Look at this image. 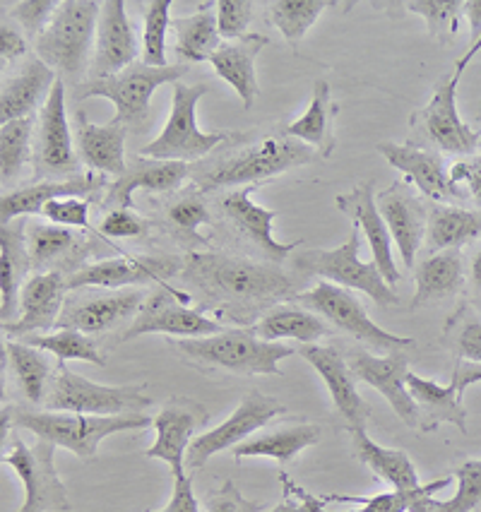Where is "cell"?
<instances>
[{
    "label": "cell",
    "mask_w": 481,
    "mask_h": 512,
    "mask_svg": "<svg viewBox=\"0 0 481 512\" xmlns=\"http://www.w3.org/2000/svg\"><path fill=\"white\" fill-rule=\"evenodd\" d=\"M102 174H80L73 178H63V181H39L32 186L13 190V193L3 195L0 200V222L13 224L20 217H29V214H41L44 207L51 200L58 198H87L94 200L99 190L104 188Z\"/></svg>",
    "instance_id": "cell-28"
},
{
    "label": "cell",
    "mask_w": 481,
    "mask_h": 512,
    "mask_svg": "<svg viewBox=\"0 0 481 512\" xmlns=\"http://www.w3.org/2000/svg\"><path fill=\"white\" fill-rule=\"evenodd\" d=\"M318 159L313 147L306 142L289 138L287 133H253L241 138L239 145L229 147L212 162L200 164L190 171V181L198 193H212V190L227 186H258L267 178L287 174L296 166L311 164Z\"/></svg>",
    "instance_id": "cell-2"
},
{
    "label": "cell",
    "mask_w": 481,
    "mask_h": 512,
    "mask_svg": "<svg viewBox=\"0 0 481 512\" xmlns=\"http://www.w3.org/2000/svg\"><path fill=\"white\" fill-rule=\"evenodd\" d=\"M450 183L453 186H465L467 195L474 200V205L481 207V154L460 159L450 169Z\"/></svg>",
    "instance_id": "cell-58"
},
{
    "label": "cell",
    "mask_w": 481,
    "mask_h": 512,
    "mask_svg": "<svg viewBox=\"0 0 481 512\" xmlns=\"http://www.w3.org/2000/svg\"><path fill=\"white\" fill-rule=\"evenodd\" d=\"M376 150L388 159V164L393 169L402 171L426 198L443 202V205L467 198V193H462L460 188L450 183V171L445 169L441 154L424 150V147L417 145H409V142H405V145L380 142Z\"/></svg>",
    "instance_id": "cell-26"
},
{
    "label": "cell",
    "mask_w": 481,
    "mask_h": 512,
    "mask_svg": "<svg viewBox=\"0 0 481 512\" xmlns=\"http://www.w3.org/2000/svg\"><path fill=\"white\" fill-rule=\"evenodd\" d=\"M284 412H287V407L279 400H275V397H267L263 392L251 390L243 397L239 407L231 412L227 421H222L217 428H210V431L195 436L186 455L188 467H205L212 455L229 448L234 450L236 445H241L243 440H248V436H253L255 431H260V428L270 424L275 416Z\"/></svg>",
    "instance_id": "cell-17"
},
{
    "label": "cell",
    "mask_w": 481,
    "mask_h": 512,
    "mask_svg": "<svg viewBox=\"0 0 481 512\" xmlns=\"http://www.w3.org/2000/svg\"><path fill=\"white\" fill-rule=\"evenodd\" d=\"M255 3L251 0H219L217 3V27L219 37L227 41H236L246 37L248 25L253 20Z\"/></svg>",
    "instance_id": "cell-52"
},
{
    "label": "cell",
    "mask_w": 481,
    "mask_h": 512,
    "mask_svg": "<svg viewBox=\"0 0 481 512\" xmlns=\"http://www.w3.org/2000/svg\"><path fill=\"white\" fill-rule=\"evenodd\" d=\"M188 73L186 65L176 63L169 68H152L145 63H133L123 73L89 80L80 89V99L102 97L116 106V116L111 121L123 125L126 130L142 133L147 130V116H150L152 94L162 85H174Z\"/></svg>",
    "instance_id": "cell-8"
},
{
    "label": "cell",
    "mask_w": 481,
    "mask_h": 512,
    "mask_svg": "<svg viewBox=\"0 0 481 512\" xmlns=\"http://www.w3.org/2000/svg\"><path fill=\"white\" fill-rule=\"evenodd\" d=\"M301 359H306L316 368V373L323 378L325 388H328L332 404H335L337 414L347 421L349 431L354 428H366L371 407L364 402V397L356 390V378L349 368V363L342 359V354L335 347H323V344H304L296 349Z\"/></svg>",
    "instance_id": "cell-23"
},
{
    "label": "cell",
    "mask_w": 481,
    "mask_h": 512,
    "mask_svg": "<svg viewBox=\"0 0 481 512\" xmlns=\"http://www.w3.org/2000/svg\"><path fill=\"white\" fill-rule=\"evenodd\" d=\"M102 5L94 0H63L51 25L34 39L37 56L61 75L77 82L85 73L92 39L97 37Z\"/></svg>",
    "instance_id": "cell-5"
},
{
    "label": "cell",
    "mask_w": 481,
    "mask_h": 512,
    "mask_svg": "<svg viewBox=\"0 0 481 512\" xmlns=\"http://www.w3.org/2000/svg\"><path fill=\"white\" fill-rule=\"evenodd\" d=\"M171 347L198 368H222L236 375H279V361L294 354L292 347L265 342L253 327H234L212 337L171 339Z\"/></svg>",
    "instance_id": "cell-4"
},
{
    "label": "cell",
    "mask_w": 481,
    "mask_h": 512,
    "mask_svg": "<svg viewBox=\"0 0 481 512\" xmlns=\"http://www.w3.org/2000/svg\"><path fill=\"white\" fill-rule=\"evenodd\" d=\"M138 34H135L133 22L126 15V3L123 0H109L102 3L97 25V49H94L92 61V80H102L123 73L138 58Z\"/></svg>",
    "instance_id": "cell-24"
},
{
    "label": "cell",
    "mask_w": 481,
    "mask_h": 512,
    "mask_svg": "<svg viewBox=\"0 0 481 512\" xmlns=\"http://www.w3.org/2000/svg\"><path fill=\"white\" fill-rule=\"evenodd\" d=\"M474 308L481 313V296H474Z\"/></svg>",
    "instance_id": "cell-64"
},
{
    "label": "cell",
    "mask_w": 481,
    "mask_h": 512,
    "mask_svg": "<svg viewBox=\"0 0 481 512\" xmlns=\"http://www.w3.org/2000/svg\"><path fill=\"white\" fill-rule=\"evenodd\" d=\"M417 291L412 296V308L438 306L455 299L465 287V265L460 250H441L424 258L414 270Z\"/></svg>",
    "instance_id": "cell-34"
},
{
    "label": "cell",
    "mask_w": 481,
    "mask_h": 512,
    "mask_svg": "<svg viewBox=\"0 0 481 512\" xmlns=\"http://www.w3.org/2000/svg\"><path fill=\"white\" fill-rule=\"evenodd\" d=\"M178 277L198 289V311L215 308L219 318L241 327L258 323L279 301L296 299L292 277L282 267L241 255L188 253Z\"/></svg>",
    "instance_id": "cell-1"
},
{
    "label": "cell",
    "mask_w": 481,
    "mask_h": 512,
    "mask_svg": "<svg viewBox=\"0 0 481 512\" xmlns=\"http://www.w3.org/2000/svg\"><path fill=\"white\" fill-rule=\"evenodd\" d=\"M56 82V70L49 68L39 56L29 58L20 73L3 80V92H0V121L10 123L32 116V111L37 109L41 101L49 99Z\"/></svg>",
    "instance_id": "cell-31"
},
{
    "label": "cell",
    "mask_w": 481,
    "mask_h": 512,
    "mask_svg": "<svg viewBox=\"0 0 481 512\" xmlns=\"http://www.w3.org/2000/svg\"><path fill=\"white\" fill-rule=\"evenodd\" d=\"M270 44L265 34H246L236 41H222V46L212 53L210 63L215 73L227 80L239 94L243 109H253L255 97H258V75H255V58Z\"/></svg>",
    "instance_id": "cell-30"
},
{
    "label": "cell",
    "mask_w": 481,
    "mask_h": 512,
    "mask_svg": "<svg viewBox=\"0 0 481 512\" xmlns=\"http://www.w3.org/2000/svg\"><path fill=\"white\" fill-rule=\"evenodd\" d=\"M378 212L393 236L405 267H414L421 243L426 238L429 210L405 181H397L390 188L380 190L376 198Z\"/></svg>",
    "instance_id": "cell-22"
},
{
    "label": "cell",
    "mask_w": 481,
    "mask_h": 512,
    "mask_svg": "<svg viewBox=\"0 0 481 512\" xmlns=\"http://www.w3.org/2000/svg\"><path fill=\"white\" fill-rule=\"evenodd\" d=\"M171 0H152L145 5V32H142V63L152 68H169L166 63V29Z\"/></svg>",
    "instance_id": "cell-49"
},
{
    "label": "cell",
    "mask_w": 481,
    "mask_h": 512,
    "mask_svg": "<svg viewBox=\"0 0 481 512\" xmlns=\"http://www.w3.org/2000/svg\"><path fill=\"white\" fill-rule=\"evenodd\" d=\"M462 75H465V68L455 65L453 73L441 77L429 104L412 113L409 123H412V128H419L443 152L457 154V157H472L479 147L481 135L469 128L457 113V85H460Z\"/></svg>",
    "instance_id": "cell-15"
},
{
    "label": "cell",
    "mask_w": 481,
    "mask_h": 512,
    "mask_svg": "<svg viewBox=\"0 0 481 512\" xmlns=\"http://www.w3.org/2000/svg\"><path fill=\"white\" fill-rule=\"evenodd\" d=\"M3 464H8L25 486L20 512H70L68 488L56 472V445L41 438L27 445L15 436L13 448L5 450Z\"/></svg>",
    "instance_id": "cell-11"
},
{
    "label": "cell",
    "mask_w": 481,
    "mask_h": 512,
    "mask_svg": "<svg viewBox=\"0 0 481 512\" xmlns=\"http://www.w3.org/2000/svg\"><path fill=\"white\" fill-rule=\"evenodd\" d=\"M73 125L65 113V80L58 77L39 113L37 150H34V183L63 181L80 176V157L75 150Z\"/></svg>",
    "instance_id": "cell-14"
},
{
    "label": "cell",
    "mask_w": 481,
    "mask_h": 512,
    "mask_svg": "<svg viewBox=\"0 0 481 512\" xmlns=\"http://www.w3.org/2000/svg\"><path fill=\"white\" fill-rule=\"evenodd\" d=\"M337 210L347 214L352 219L354 226H359V231H364L368 243H371L373 263L380 270V275L385 277V282L393 287L395 282H400L402 275L395 267L393 258V236H390L388 226H385L383 217H380L376 195H373V186L368 181L354 186L349 193H342L335 198Z\"/></svg>",
    "instance_id": "cell-27"
},
{
    "label": "cell",
    "mask_w": 481,
    "mask_h": 512,
    "mask_svg": "<svg viewBox=\"0 0 481 512\" xmlns=\"http://www.w3.org/2000/svg\"><path fill=\"white\" fill-rule=\"evenodd\" d=\"M352 443H354L356 460L364 462L366 467L371 469L373 474H378L383 481H388L395 491H402V493L419 491L421 488L419 474L405 450L383 448V445L373 443V440L368 438L366 428H354Z\"/></svg>",
    "instance_id": "cell-36"
},
{
    "label": "cell",
    "mask_w": 481,
    "mask_h": 512,
    "mask_svg": "<svg viewBox=\"0 0 481 512\" xmlns=\"http://www.w3.org/2000/svg\"><path fill=\"white\" fill-rule=\"evenodd\" d=\"M255 190H258V186L234 188L217 202L219 214H222L224 222L229 224V229L234 231L246 246H251L265 263L279 265L289 258V253H294V250L299 248L301 241H275V236H272V222H275L279 212L255 205L251 200Z\"/></svg>",
    "instance_id": "cell-18"
},
{
    "label": "cell",
    "mask_w": 481,
    "mask_h": 512,
    "mask_svg": "<svg viewBox=\"0 0 481 512\" xmlns=\"http://www.w3.org/2000/svg\"><path fill=\"white\" fill-rule=\"evenodd\" d=\"M99 234H102L106 241L109 238H140L147 236L150 231V222L133 210H111L106 212V217L99 224Z\"/></svg>",
    "instance_id": "cell-55"
},
{
    "label": "cell",
    "mask_w": 481,
    "mask_h": 512,
    "mask_svg": "<svg viewBox=\"0 0 481 512\" xmlns=\"http://www.w3.org/2000/svg\"><path fill=\"white\" fill-rule=\"evenodd\" d=\"M457 491L450 500H433L431 512H481V460H467L453 469Z\"/></svg>",
    "instance_id": "cell-50"
},
{
    "label": "cell",
    "mask_w": 481,
    "mask_h": 512,
    "mask_svg": "<svg viewBox=\"0 0 481 512\" xmlns=\"http://www.w3.org/2000/svg\"><path fill=\"white\" fill-rule=\"evenodd\" d=\"M349 368L354 378L364 380L373 390H378L385 397V402L393 407V412L400 416V421L414 431H419L421 419L419 409L414 404L412 395L407 390L409 375V354L405 349L390 351L385 356L368 354L364 349H354L349 354Z\"/></svg>",
    "instance_id": "cell-19"
},
{
    "label": "cell",
    "mask_w": 481,
    "mask_h": 512,
    "mask_svg": "<svg viewBox=\"0 0 481 512\" xmlns=\"http://www.w3.org/2000/svg\"><path fill=\"white\" fill-rule=\"evenodd\" d=\"M279 481L284 486V500L275 505L270 512H325L328 496H316L308 493L306 488L296 486L287 474H279Z\"/></svg>",
    "instance_id": "cell-56"
},
{
    "label": "cell",
    "mask_w": 481,
    "mask_h": 512,
    "mask_svg": "<svg viewBox=\"0 0 481 512\" xmlns=\"http://www.w3.org/2000/svg\"><path fill=\"white\" fill-rule=\"evenodd\" d=\"M32 258L27 248V224L13 222L0 229V318L3 325L15 320V311L20 306L22 284L27 282Z\"/></svg>",
    "instance_id": "cell-32"
},
{
    "label": "cell",
    "mask_w": 481,
    "mask_h": 512,
    "mask_svg": "<svg viewBox=\"0 0 481 512\" xmlns=\"http://www.w3.org/2000/svg\"><path fill=\"white\" fill-rule=\"evenodd\" d=\"M164 219L169 234L178 243H183V246L193 248L190 253H198L195 248L210 246V238L200 234V226L210 222V210H207V202L198 190H190V193L181 195V198L166 202Z\"/></svg>",
    "instance_id": "cell-43"
},
{
    "label": "cell",
    "mask_w": 481,
    "mask_h": 512,
    "mask_svg": "<svg viewBox=\"0 0 481 512\" xmlns=\"http://www.w3.org/2000/svg\"><path fill=\"white\" fill-rule=\"evenodd\" d=\"M147 294L142 289H94L68 291L58 330H77L85 335L116 330L118 325L133 323L145 306Z\"/></svg>",
    "instance_id": "cell-13"
},
{
    "label": "cell",
    "mask_w": 481,
    "mask_h": 512,
    "mask_svg": "<svg viewBox=\"0 0 481 512\" xmlns=\"http://www.w3.org/2000/svg\"><path fill=\"white\" fill-rule=\"evenodd\" d=\"M207 512H260L263 505L243 498L234 481H224L219 491L212 493L205 503Z\"/></svg>",
    "instance_id": "cell-57"
},
{
    "label": "cell",
    "mask_w": 481,
    "mask_h": 512,
    "mask_svg": "<svg viewBox=\"0 0 481 512\" xmlns=\"http://www.w3.org/2000/svg\"><path fill=\"white\" fill-rule=\"evenodd\" d=\"M465 15L472 25V37L477 41L481 37V0H465Z\"/></svg>",
    "instance_id": "cell-62"
},
{
    "label": "cell",
    "mask_w": 481,
    "mask_h": 512,
    "mask_svg": "<svg viewBox=\"0 0 481 512\" xmlns=\"http://www.w3.org/2000/svg\"><path fill=\"white\" fill-rule=\"evenodd\" d=\"M340 113V106L332 99L330 82L316 80L313 85V99L308 104L306 113L296 121L284 125V133L289 138L306 142L316 150L318 157L330 159L335 154L337 138H335V118Z\"/></svg>",
    "instance_id": "cell-35"
},
{
    "label": "cell",
    "mask_w": 481,
    "mask_h": 512,
    "mask_svg": "<svg viewBox=\"0 0 481 512\" xmlns=\"http://www.w3.org/2000/svg\"><path fill=\"white\" fill-rule=\"evenodd\" d=\"M359 226H354L352 234L342 246L332 250H306L294 260L296 270L306 277H323L332 284L344 289H356L376 301L378 306H400V296L385 282L376 263H361L359 260Z\"/></svg>",
    "instance_id": "cell-9"
},
{
    "label": "cell",
    "mask_w": 481,
    "mask_h": 512,
    "mask_svg": "<svg viewBox=\"0 0 481 512\" xmlns=\"http://www.w3.org/2000/svg\"><path fill=\"white\" fill-rule=\"evenodd\" d=\"M171 116L166 121L164 130L152 142H147L140 150V157L162 159V162H193L203 159L215 147L224 145L229 140L227 133H203L198 128V101L210 92L207 82L198 85H183L174 82L171 85Z\"/></svg>",
    "instance_id": "cell-7"
},
{
    "label": "cell",
    "mask_w": 481,
    "mask_h": 512,
    "mask_svg": "<svg viewBox=\"0 0 481 512\" xmlns=\"http://www.w3.org/2000/svg\"><path fill=\"white\" fill-rule=\"evenodd\" d=\"M147 385H99L70 371L68 363L58 361L53 371L46 412H68L87 416H123L142 414L152 407V397L145 395Z\"/></svg>",
    "instance_id": "cell-6"
},
{
    "label": "cell",
    "mask_w": 481,
    "mask_h": 512,
    "mask_svg": "<svg viewBox=\"0 0 481 512\" xmlns=\"http://www.w3.org/2000/svg\"><path fill=\"white\" fill-rule=\"evenodd\" d=\"M58 8H61L58 0H22V3L13 5V15L25 27V32H29V37L37 39L51 25Z\"/></svg>",
    "instance_id": "cell-54"
},
{
    "label": "cell",
    "mask_w": 481,
    "mask_h": 512,
    "mask_svg": "<svg viewBox=\"0 0 481 512\" xmlns=\"http://www.w3.org/2000/svg\"><path fill=\"white\" fill-rule=\"evenodd\" d=\"M5 363H10V371H13L27 402L44 404L51 388L53 371H56L46 359L44 349L32 347L20 339H8L5 342Z\"/></svg>",
    "instance_id": "cell-42"
},
{
    "label": "cell",
    "mask_w": 481,
    "mask_h": 512,
    "mask_svg": "<svg viewBox=\"0 0 481 512\" xmlns=\"http://www.w3.org/2000/svg\"><path fill=\"white\" fill-rule=\"evenodd\" d=\"M445 342L455 349L460 359L481 366V315L462 306L445 325Z\"/></svg>",
    "instance_id": "cell-51"
},
{
    "label": "cell",
    "mask_w": 481,
    "mask_h": 512,
    "mask_svg": "<svg viewBox=\"0 0 481 512\" xmlns=\"http://www.w3.org/2000/svg\"><path fill=\"white\" fill-rule=\"evenodd\" d=\"M296 303L301 308H308L320 318H325L328 323H332L337 330H342L344 335H349L352 339H359V342L368 344L376 351H400V349H414L417 342L412 337H400L393 335V332L383 330V327L373 323L368 318L364 303H361L356 296L352 294V289L337 287L332 282H320L318 287H313L311 291H304V294H296Z\"/></svg>",
    "instance_id": "cell-10"
},
{
    "label": "cell",
    "mask_w": 481,
    "mask_h": 512,
    "mask_svg": "<svg viewBox=\"0 0 481 512\" xmlns=\"http://www.w3.org/2000/svg\"><path fill=\"white\" fill-rule=\"evenodd\" d=\"M481 236V212L457 205H433L426 224V243L433 253L460 250L465 243Z\"/></svg>",
    "instance_id": "cell-41"
},
{
    "label": "cell",
    "mask_w": 481,
    "mask_h": 512,
    "mask_svg": "<svg viewBox=\"0 0 481 512\" xmlns=\"http://www.w3.org/2000/svg\"><path fill=\"white\" fill-rule=\"evenodd\" d=\"M82 241L85 238L77 236L68 226L27 222V248L37 272H51L49 267L53 265L56 272H61L63 265H75L85 255V250L80 248Z\"/></svg>",
    "instance_id": "cell-37"
},
{
    "label": "cell",
    "mask_w": 481,
    "mask_h": 512,
    "mask_svg": "<svg viewBox=\"0 0 481 512\" xmlns=\"http://www.w3.org/2000/svg\"><path fill=\"white\" fill-rule=\"evenodd\" d=\"M190 301H193L190 291L178 289L174 284L171 287H159L154 294L147 296L145 306L135 315L128 330H123L121 342H130V339L142 335H154V332H162V335L171 337L200 339L212 337L224 330L217 320L207 318L203 311L188 308Z\"/></svg>",
    "instance_id": "cell-12"
},
{
    "label": "cell",
    "mask_w": 481,
    "mask_h": 512,
    "mask_svg": "<svg viewBox=\"0 0 481 512\" xmlns=\"http://www.w3.org/2000/svg\"><path fill=\"white\" fill-rule=\"evenodd\" d=\"M20 342H27L32 344V347L49 351V354H53L63 363L87 361L99 368L106 366V359L102 356V351L97 349V342H94L89 335H85V332L56 330V332H49V335H29L25 339H20Z\"/></svg>",
    "instance_id": "cell-46"
},
{
    "label": "cell",
    "mask_w": 481,
    "mask_h": 512,
    "mask_svg": "<svg viewBox=\"0 0 481 512\" xmlns=\"http://www.w3.org/2000/svg\"><path fill=\"white\" fill-rule=\"evenodd\" d=\"M65 296H68V287H65L63 272H34L22 284L20 318L5 325V335L8 339H25L29 335H39V332H49L51 327L58 325Z\"/></svg>",
    "instance_id": "cell-21"
},
{
    "label": "cell",
    "mask_w": 481,
    "mask_h": 512,
    "mask_svg": "<svg viewBox=\"0 0 481 512\" xmlns=\"http://www.w3.org/2000/svg\"><path fill=\"white\" fill-rule=\"evenodd\" d=\"M207 409L190 397H171L164 409L154 416L157 440L152 448L145 450L147 460H162L169 464L174 479L183 474V460H186L193 433L207 424Z\"/></svg>",
    "instance_id": "cell-20"
},
{
    "label": "cell",
    "mask_w": 481,
    "mask_h": 512,
    "mask_svg": "<svg viewBox=\"0 0 481 512\" xmlns=\"http://www.w3.org/2000/svg\"><path fill=\"white\" fill-rule=\"evenodd\" d=\"M32 133V116L20 118V121L3 123V128H0V174H3L5 186H8L10 181H15V178L20 176L22 166L27 164Z\"/></svg>",
    "instance_id": "cell-48"
},
{
    "label": "cell",
    "mask_w": 481,
    "mask_h": 512,
    "mask_svg": "<svg viewBox=\"0 0 481 512\" xmlns=\"http://www.w3.org/2000/svg\"><path fill=\"white\" fill-rule=\"evenodd\" d=\"M481 383V366L477 363H465L460 361L455 368V375H453V385L460 392V397L465 395L467 388H472V385Z\"/></svg>",
    "instance_id": "cell-61"
},
{
    "label": "cell",
    "mask_w": 481,
    "mask_h": 512,
    "mask_svg": "<svg viewBox=\"0 0 481 512\" xmlns=\"http://www.w3.org/2000/svg\"><path fill=\"white\" fill-rule=\"evenodd\" d=\"M41 214H44L51 224L68 226V229H80L87 231V234H99V231H94L92 226H89V200L85 198L51 200Z\"/></svg>",
    "instance_id": "cell-53"
},
{
    "label": "cell",
    "mask_w": 481,
    "mask_h": 512,
    "mask_svg": "<svg viewBox=\"0 0 481 512\" xmlns=\"http://www.w3.org/2000/svg\"><path fill=\"white\" fill-rule=\"evenodd\" d=\"M318 424H294L287 428H277V431L260 433V436L243 440L241 445L234 448V460H248V457H270L279 464L292 462L301 450L311 448L320 440Z\"/></svg>",
    "instance_id": "cell-38"
},
{
    "label": "cell",
    "mask_w": 481,
    "mask_h": 512,
    "mask_svg": "<svg viewBox=\"0 0 481 512\" xmlns=\"http://www.w3.org/2000/svg\"><path fill=\"white\" fill-rule=\"evenodd\" d=\"M190 166L186 162H162V159L133 157L121 176L109 183L104 195V210H133L135 190L145 193H174L183 181L190 176Z\"/></svg>",
    "instance_id": "cell-25"
},
{
    "label": "cell",
    "mask_w": 481,
    "mask_h": 512,
    "mask_svg": "<svg viewBox=\"0 0 481 512\" xmlns=\"http://www.w3.org/2000/svg\"><path fill=\"white\" fill-rule=\"evenodd\" d=\"M405 8L424 17L431 39L445 46L457 37L460 15H465V0H409Z\"/></svg>",
    "instance_id": "cell-47"
},
{
    "label": "cell",
    "mask_w": 481,
    "mask_h": 512,
    "mask_svg": "<svg viewBox=\"0 0 481 512\" xmlns=\"http://www.w3.org/2000/svg\"><path fill=\"white\" fill-rule=\"evenodd\" d=\"M75 150L80 162L92 174L121 176L126 171V135L123 125L109 121L106 125H94L87 121L85 111L75 113L73 121Z\"/></svg>",
    "instance_id": "cell-29"
},
{
    "label": "cell",
    "mask_w": 481,
    "mask_h": 512,
    "mask_svg": "<svg viewBox=\"0 0 481 512\" xmlns=\"http://www.w3.org/2000/svg\"><path fill=\"white\" fill-rule=\"evenodd\" d=\"M255 335L265 342H279V339H294L301 344H316L320 337L328 335V325L308 308L301 306H279L267 311L258 323L251 325Z\"/></svg>",
    "instance_id": "cell-40"
},
{
    "label": "cell",
    "mask_w": 481,
    "mask_h": 512,
    "mask_svg": "<svg viewBox=\"0 0 481 512\" xmlns=\"http://www.w3.org/2000/svg\"><path fill=\"white\" fill-rule=\"evenodd\" d=\"M407 390L419 409L421 433L436 431L441 424H453L462 433H467V409L453 383L438 385L409 371Z\"/></svg>",
    "instance_id": "cell-33"
},
{
    "label": "cell",
    "mask_w": 481,
    "mask_h": 512,
    "mask_svg": "<svg viewBox=\"0 0 481 512\" xmlns=\"http://www.w3.org/2000/svg\"><path fill=\"white\" fill-rule=\"evenodd\" d=\"M183 270V258L174 255H121L80 267L65 277L68 291L77 289H126L138 284L157 282L159 287H171L169 279L178 277Z\"/></svg>",
    "instance_id": "cell-16"
},
{
    "label": "cell",
    "mask_w": 481,
    "mask_h": 512,
    "mask_svg": "<svg viewBox=\"0 0 481 512\" xmlns=\"http://www.w3.org/2000/svg\"><path fill=\"white\" fill-rule=\"evenodd\" d=\"M152 512H200V503L193 493V481H190V476H178V479H174L171 500L162 510Z\"/></svg>",
    "instance_id": "cell-59"
},
{
    "label": "cell",
    "mask_w": 481,
    "mask_h": 512,
    "mask_svg": "<svg viewBox=\"0 0 481 512\" xmlns=\"http://www.w3.org/2000/svg\"><path fill=\"white\" fill-rule=\"evenodd\" d=\"M152 424L154 421L145 414L87 416L68 412H34V409L27 407L3 409V433H8V426L25 428L37 438L49 440L56 448L70 450L77 455V460L87 464L97 460L99 443L104 438L123 431H140V428Z\"/></svg>",
    "instance_id": "cell-3"
},
{
    "label": "cell",
    "mask_w": 481,
    "mask_h": 512,
    "mask_svg": "<svg viewBox=\"0 0 481 512\" xmlns=\"http://www.w3.org/2000/svg\"><path fill=\"white\" fill-rule=\"evenodd\" d=\"M469 282H472L474 296H481V250L474 255L472 267H469Z\"/></svg>",
    "instance_id": "cell-63"
},
{
    "label": "cell",
    "mask_w": 481,
    "mask_h": 512,
    "mask_svg": "<svg viewBox=\"0 0 481 512\" xmlns=\"http://www.w3.org/2000/svg\"><path fill=\"white\" fill-rule=\"evenodd\" d=\"M332 0H277L270 3V20L287 44L296 49L306 32L318 22V17L328 8H335Z\"/></svg>",
    "instance_id": "cell-45"
},
{
    "label": "cell",
    "mask_w": 481,
    "mask_h": 512,
    "mask_svg": "<svg viewBox=\"0 0 481 512\" xmlns=\"http://www.w3.org/2000/svg\"><path fill=\"white\" fill-rule=\"evenodd\" d=\"M450 481H453V476H445V479L433 481V484H424L414 493L393 491V493H378V496H371V498L340 496V493H332V496H328V503L361 505L359 510H352V512H431L433 493L448 488Z\"/></svg>",
    "instance_id": "cell-44"
},
{
    "label": "cell",
    "mask_w": 481,
    "mask_h": 512,
    "mask_svg": "<svg viewBox=\"0 0 481 512\" xmlns=\"http://www.w3.org/2000/svg\"><path fill=\"white\" fill-rule=\"evenodd\" d=\"M29 51V44L25 39V34L17 32L13 25H8V22H3L0 25V58H3V63H15L20 61L22 56H27Z\"/></svg>",
    "instance_id": "cell-60"
},
{
    "label": "cell",
    "mask_w": 481,
    "mask_h": 512,
    "mask_svg": "<svg viewBox=\"0 0 481 512\" xmlns=\"http://www.w3.org/2000/svg\"><path fill=\"white\" fill-rule=\"evenodd\" d=\"M217 3L200 5L195 15L176 17L171 29L176 32V58L181 63H203L222 46L217 27V13H212Z\"/></svg>",
    "instance_id": "cell-39"
}]
</instances>
